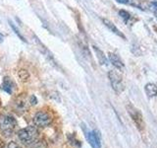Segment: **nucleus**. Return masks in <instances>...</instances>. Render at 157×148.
I'll return each mask as SVG.
<instances>
[{"instance_id": "f257e3e1", "label": "nucleus", "mask_w": 157, "mask_h": 148, "mask_svg": "<svg viewBox=\"0 0 157 148\" xmlns=\"http://www.w3.org/2000/svg\"><path fill=\"white\" fill-rule=\"evenodd\" d=\"M37 134L38 131L34 126H27L19 130L18 137L24 144H31L36 139Z\"/></svg>"}, {"instance_id": "f03ea898", "label": "nucleus", "mask_w": 157, "mask_h": 148, "mask_svg": "<svg viewBox=\"0 0 157 148\" xmlns=\"http://www.w3.org/2000/svg\"><path fill=\"white\" fill-rule=\"evenodd\" d=\"M108 77H109L113 90L117 94H121L124 91L125 85L123 83V78L120 72H118L117 70H110L109 73H108Z\"/></svg>"}, {"instance_id": "7ed1b4c3", "label": "nucleus", "mask_w": 157, "mask_h": 148, "mask_svg": "<svg viewBox=\"0 0 157 148\" xmlns=\"http://www.w3.org/2000/svg\"><path fill=\"white\" fill-rule=\"evenodd\" d=\"M17 126L16 120L11 116H3L0 117V130L4 134L11 135L15 127Z\"/></svg>"}, {"instance_id": "20e7f679", "label": "nucleus", "mask_w": 157, "mask_h": 148, "mask_svg": "<svg viewBox=\"0 0 157 148\" xmlns=\"http://www.w3.org/2000/svg\"><path fill=\"white\" fill-rule=\"evenodd\" d=\"M127 110H128V113H129V115L131 116V117L132 118V121H135V123L136 125L137 128L142 131L144 130V118H142V115L140 113V112L139 110H136V109L132 106L131 104H128L127 105Z\"/></svg>"}, {"instance_id": "39448f33", "label": "nucleus", "mask_w": 157, "mask_h": 148, "mask_svg": "<svg viewBox=\"0 0 157 148\" xmlns=\"http://www.w3.org/2000/svg\"><path fill=\"white\" fill-rule=\"evenodd\" d=\"M33 123L36 126L44 127L51 123V117L45 112H38L33 117Z\"/></svg>"}, {"instance_id": "423d86ee", "label": "nucleus", "mask_w": 157, "mask_h": 148, "mask_svg": "<svg viewBox=\"0 0 157 148\" xmlns=\"http://www.w3.org/2000/svg\"><path fill=\"white\" fill-rule=\"evenodd\" d=\"M86 137L92 148H100V135L97 131H88L86 133Z\"/></svg>"}, {"instance_id": "0eeeda50", "label": "nucleus", "mask_w": 157, "mask_h": 148, "mask_svg": "<svg viewBox=\"0 0 157 148\" xmlns=\"http://www.w3.org/2000/svg\"><path fill=\"white\" fill-rule=\"evenodd\" d=\"M108 57H109V60L112 63V65L115 66L118 70H121V71L124 70L125 65L119 56H117V54L114 52H109L108 53Z\"/></svg>"}, {"instance_id": "6e6552de", "label": "nucleus", "mask_w": 157, "mask_h": 148, "mask_svg": "<svg viewBox=\"0 0 157 148\" xmlns=\"http://www.w3.org/2000/svg\"><path fill=\"white\" fill-rule=\"evenodd\" d=\"M102 22H103V24L105 25V26L110 30V31L112 32V33H114L115 35H117L118 37H120V38H122V39H126V37L124 36V34H123L119 29H118L114 24H113L110 20H108V19H102Z\"/></svg>"}, {"instance_id": "1a4fd4ad", "label": "nucleus", "mask_w": 157, "mask_h": 148, "mask_svg": "<svg viewBox=\"0 0 157 148\" xmlns=\"http://www.w3.org/2000/svg\"><path fill=\"white\" fill-rule=\"evenodd\" d=\"M92 48H93V51H94V52L96 54V57L98 59V61H99V63L101 64V65H106V64H107V58L105 56L104 52H103L100 48H98L96 46H93Z\"/></svg>"}, {"instance_id": "9d476101", "label": "nucleus", "mask_w": 157, "mask_h": 148, "mask_svg": "<svg viewBox=\"0 0 157 148\" xmlns=\"http://www.w3.org/2000/svg\"><path fill=\"white\" fill-rule=\"evenodd\" d=\"M144 91L148 97H155L157 95V85L154 83H148L144 87Z\"/></svg>"}, {"instance_id": "9b49d317", "label": "nucleus", "mask_w": 157, "mask_h": 148, "mask_svg": "<svg viewBox=\"0 0 157 148\" xmlns=\"http://www.w3.org/2000/svg\"><path fill=\"white\" fill-rule=\"evenodd\" d=\"M2 88H3V90L5 92H7L8 94H11L12 91H13V88H14V83H13V81L9 77H5L4 80H3Z\"/></svg>"}, {"instance_id": "f8f14e48", "label": "nucleus", "mask_w": 157, "mask_h": 148, "mask_svg": "<svg viewBox=\"0 0 157 148\" xmlns=\"http://www.w3.org/2000/svg\"><path fill=\"white\" fill-rule=\"evenodd\" d=\"M18 76L20 78V80H22L23 82H27L29 78V73L26 70V69H21L18 72Z\"/></svg>"}, {"instance_id": "ddd939ff", "label": "nucleus", "mask_w": 157, "mask_h": 148, "mask_svg": "<svg viewBox=\"0 0 157 148\" xmlns=\"http://www.w3.org/2000/svg\"><path fill=\"white\" fill-rule=\"evenodd\" d=\"M119 15H120V17L123 20H124L126 23L131 19V14L128 12V11H126V10H120V11H119Z\"/></svg>"}, {"instance_id": "4468645a", "label": "nucleus", "mask_w": 157, "mask_h": 148, "mask_svg": "<svg viewBox=\"0 0 157 148\" xmlns=\"http://www.w3.org/2000/svg\"><path fill=\"white\" fill-rule=\"evenodd\" d=\"M9 23H10V27H11V28L13 29V31L15 32V34H16V35H17V36H18V37H19L20 39H22V41L24 42V43H27V41H26V39H25V38H24V37L22 36V34H21V33H20V32H19V30L17 29V27H16V26H15V25H14V24H13V23H12L11 21H9Z\"/></svg>"}, {"instance_id": "2eb2a0df", "label": "nucleus", "mask_w": 157, "mask_h": 148, "mask_svg": "<svg viewBox=\"0 0 157 148\" xmlns=\"http://www.w3.org/2000/svg\"><path fill=\"white\" fill-rule=\"evenodd\" d=\"M29 148H45V143L43 141H38L34 143V144H33Z\"/></svg>"}, {"instance_id": "dca6fc26", "label": "nucleus", "mask_w": 157, "mask_h": 148, "mask_svg": "<svg viewBox=\"0 0 157 148\" xmlns=\"http://www.w3.org/2000/svg\"><path fill=\"white\" fill-rule=\"evenodd\" d=\"M7 148H21L20 147V145L18 144L17 142H15V141H11L8 144V147Z\"/></svg>"}, {"instance_id": "f3484780", "label": "nucleus", "mask_w": 157, "mask_h": 148, "mask_svg": "<svg viewBox=\"0 0 157 148\" xmlns=\"http://www.w3.org/2000/svg\"><path fill=\"white\" fill-rule=\"evenodd\" d=\"M29 103H31L33 106L36 105V104H37V99H36V97L33 96V95L31 96V98H29Z\"/></svg>"}, {"instance_id": "a211bd4d", "label": "nucleus", "mask_w": 157, "mask_h": 148, "mask_svg": "<svg viewBox=\"0 0 157 148\" xmlns=\"http://www.w3.org/2000/svg\"><path fill=\"white\" fill-rule=\"evenodd\" d=\"M149 5H150L151 10H154V11H156V10H157V1H152V2L149 3Z\"/></svg>"}, {"instance_id": "6ab92c4d", "label": "nucleus", "mask_w": 157, "mask_h": 148, "mask_svg": "<svg viewBox=\"0 0 157 148\" xmlns=\"http://www.w3.org/2000/svg\"><path fill=\"white\" fill-rule=\"evenodd\" d=\"M116 1L121 4H129L130 3V0H116Z\"/></svg>"}, {"instance_id": "aec40b11", "label": "nucleus", "mask_w": 157, "mask_h": 148, "mask_svg": "<svg viewBox=\"0 0 157 148\" xmlns=\"http://www.w3.org/2000/svg\"><path fill=\"white\" fill-rule=\"evenodd\" d=\"M3 39H4V36H3L1 33H0V43H2Z\"/></svg>"}, {"instance_id": "412c9836", "label": "nucleus", "mask_w": 157, "mask_h": 148, "mask_svg": "<svg viewBox=\"0 0 157 148\" xmlns=\"http://www.w3.org/2000/svg\"><path fill=\"white\" fill-rule=\"evenodd\" d=\"M156 18H157V13H156Z\"/></svg>"}]
</instances>
